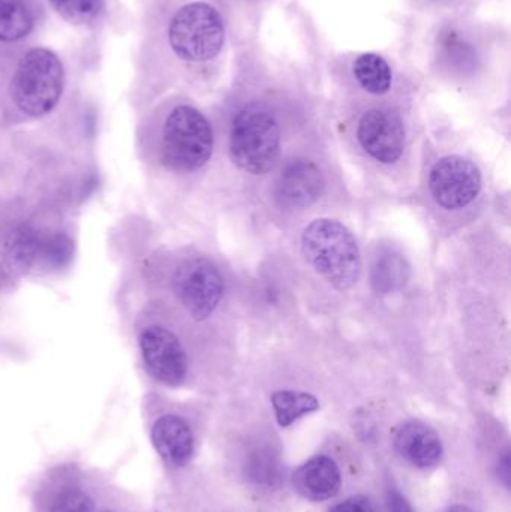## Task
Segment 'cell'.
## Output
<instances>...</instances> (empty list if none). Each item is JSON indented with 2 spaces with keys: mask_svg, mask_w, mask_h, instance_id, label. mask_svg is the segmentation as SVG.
I'll return each mask as SVG.
<instances>
[{
  "mask_svg": "<svg viewBox=\"0 0 511 512\" xmlns=\"http://www.w3.org/2000/svg\"><path fill=\"white\" fill-rule=\"evenodd\" d=\"M282 131L275 107L264 98L240 105L231 120L230 155L246 173L260 176L275 167L281 153Z\"/></svg>",
  "mask_w": 511,
  "mask_h": 512,
  "instance_id": "1",
  "label": "cell"
},
{
  "mask_svg": "<svg viewBox=\"0 0 511 512\" xmlns=\"http://www.w3.org/2000/svg\"><path fill=\"white\" fill-rule=\"evenodd\" d=\"M306 261L333 288L347 291L359 282L362 256L351 231L333 219H317L302 234Z\"/></svg>",
  "mask_w": 511,
  "mask_h": 512,
  "instance_id": "2",
  "label": "cell"
},
{
  "mask_svg": "<svg viewBox=\"0 0 511 512\" xmlns=\"http://www.w3.org/2000/svg\"><path fill=\"white\" fill-rule=\"evenodd\" d=\"M177 59L189 65H215L224 54L227 30L218 9L195 0L177 9L168 27Z\"/></svg>",
  "mask_w": 511,
  "mask_h": 512,
  "instance_id": "3",
  "label": "cell"
},
{
  "mask_svg": "<svg viewBox=\"0 0 511 512\" xmlns=\"http://www.w3.org/2000/svg\"><path fill=\"white\" fill-rule=\"evenodd\" d=\"M213 141L212 126L200 110L176 105L162 128V158L171 170L191 173L209 162Z\"/></svg>",
  "mask_w": 511,
  "mask_h": 512,
  "instance_id": "4",
  "label": "cell"
},
{
  "mask_svg": "<svg viewBox=\"0 0 511 512\" xmlns=\"http://www.w3.org/2000/svg\"><path fill=\"white\" fill-rule=\"evenodd\" d=\"M65 86L59 57L47 48L24 54L12 78L11 93L18 110L41 117L54 110Z\"/></svg>",
  "mask_w": 511,
  "mask_h": 512,
  "instance_id": "5",
  "label": "cell"
},
{
  "mask_svg": "<svg viewBox=\"0 0 511 512\" xmlns=\"http://www.w3.org/2000/svg\"><path fill=\"white\" fill-rule=\"evenodd\" d=\"M173 285L180 303L197 321L209 318L224 294L221 273L204 258L183 262L174 273Z\"/></svg>",
  "mask_w": 511,
  "mask_h": 512,
  "instance_id": "6",
  "label": "cell"
},
{
  "mask_svg": "<svg viewBox=\"0 0 511 512\" xmlns=\"http://www.w3.org/2000/svg\"><path fill=\"white\" fill-rule=\"evenodd\" d=\"M429 189L438 206L461 210L470 206L482 189L479 167L462 156H446L432 167Z\"/></svg>",
  "mask_w": 511,
  "mask_h": 512,
  "instance_id": "7",
  "label": "cell"
},
{
  "mask_svg": "<svg viewBox=\"0 0 511 512\" xmlns=\"http://www.w3.org/2000/svg\"><path fill=\"white\" fill-rule=\"evenodd\" d=\"M360 146L375 161L395 164L405 147V125L402 114L390 105L368 108L357 125Z\"/></svg>",
  "mask_w": 511,
  "mask_h": 512,
  "instance_id": "8",
  "label": "cell"
},
{
  "mask_svg": "<svg viewBox=\"0 0 511 512\" xmlns=\"http://www.w3.org/2000/svg\"><path fill=\"white\" fill-rule=\"evenodd\" d=\"M147 372L161 384L177 387L188 375V357L180 340L167 328L152 325L140 334Z\"/></svg>",
  "mask_w": 511,
  "mask_h": 512,
  "instance_id": "9",
  "label": "cell"
},
{
  "mask_svg": "<svg viewBox=\"0 0 511 512\" xmlns=\"http://www.w3.org/2000/svg\"><path fill=\"white\" fill-rule=\"evenodd\" d=\"M326 180L320 167L308 159L288 162L276 182L275 198L287 209H303L320 200Z\"/></svg>",
  "mask_w": 511,
  "mask_h": 512,
  "instance_id": "10",
  "label": "cell"
},
{
  "mask_svg": "<svg viewBox=\"0 0 511 512\" xmlns=\"http://www.w3.org/2000/svg\"><path fill=\"white\" fill-rule=\"evenodd\" d=\"M395 448L408 463L419 469L434 468L444 453L438 433L420 421H407L396 430Z\"/></svg>",
  "mask_w": 511,
  "mask_h": 512,
  "instance_id": "11",
  "label": "cell"
},
{
  "mask_svg": "<svg viewBox=\"0 0 511 512\" xmlns=\"http://www.w3.org/2000/svg\"><path fill=\"white\" fill-rule=\"evenodd\" d=\"M341 484L338 465L326 456L312 457L293 475L294 489L308 501L321 502L335 498L341 490Z\"/></svg>",
  "mask_w": 511,
  "mask_h": 512,
  "instance_id": "12",
  "label": "cell"
},
{
  "mask_svg": "<svg viewBox=\"0 0 511 512\" xmlns=\"http://www.w3.org/2000/svg\"><path fill=\"white\" fill-rule=\"evenodd\" d=\"M152 442L159 456L171 466H183L194 454L191 427L177 415H164L152 429Z\"/></svg>",
  "mask_w": 511,
  "mask_h": 512,
  "instance_id": "13",
  "label": "cell"
},
{
  "mask_svg": "<svg viewBox=\"0 0 511 512\" xmlns=\"http://www.w3.org/2000/svg\"><path fill=\"white\" fill-rule=\"evenodd\" d=\"M351 80L362 92L371 96H386L395 86V71L380 54H357L348 63Z\"/></svg>",
  "mask_w": 511,
  "mask_h": 512,
  "instance_id": "14",
  "label": "cell"
},
{
  "mask_svg": "<svg viewBox=\"0 0 511 512\" xmlns=\"http://www.w3.org/2000/svg\"><path fill=\"white\" fill-rule=\"evenodd\" d=\"M410 265L407 259L395 251H384L375 258L371 270L372 288L378 294H390L407 285Z\"/></svg>",
  "mask_w": 511,
  "mask_h": 512,
  "instance_id": "15",
  "label": "cell"
},
{
  "mask_svg": "<svg viewBox=\"0 0 511 512\" xmlns=\"http://www.w3.org/2000/svg\"><path fill=\"white\" fill-rule=\"evenodd\" d=\"M276 421L281 427H290L305 415L320 409L317 397L305 391L281 390L272 394Z\"/></svg>",
  "mask_w": 511,
  "mask_h": 512,
  "instance_id": "16",
  "label": "cell"
},
{
  "mask_svg": "<svg viewBox=\"0 0 511 512\" xmlns=\"http://www.w3.org/2000/svg\"><path fill=\"white\" fill-rule=\"evenodd\" d=\"M245 474L257 486L276 487L282 478L281 459L272 448H254L246 457Z\"/></svg>",
  "mask_w": 511,
  "mask_h": 512,
  "instance_id": "17",
  "label": "cell"
},
{
  "mask_svg": "<svg viewBox=\"0 0 511 512\" xmlns=\"http://www.w3.org/2000/svg\"><path fill=\"white\" fill-rule=\"evenodd\" d=\"M32 27V12L24 0H0V41H20Z\"/></svg>",
  "mask_w": 511,
  "mask_h": 512,
  "instance_id": "18",
  "label": "cell"
},
{
  "mask_svg": "<svg viewBox=\"0 0 511 512\" xmlns=\"http://www.w3.org/2000/svg\"><path fill=\"white\" fill-rule=\"evenodd\" d=\"M41 234L29 227L17 228L6 242V254L18 268H27L38 259Z\"/></svg>",
  "mask_w": 511,
  "mask_h": 512,
  "instance_id": "19",
  "label": "cell"
},
{
  "mask_svg": "<svg viewBox=\"0 0 511 512\" xmlns=\"http://www.w3.org/2000/svg\"><path fill=\"white\" fill-rule=\"evenodd\" d=\"M74 256V243L65 234L41 236L38 259H42L50 267H65Z\"/></svg>",
  "mask_w": 511,
  "mask_h": 512,
  "instance_id": "20",
  "label": "cell"
},
{
  "mask_svg": "<svg viewBox=\"0 0 511 512\" xmlns=\"http://www.w3.org/2000/svg\"><path fill=\"white\" fill-rule=\"evenodd\" d=\"M441 51L444 53V63L446 65H476V53L471 50L473 45L459 36V33L449 32L446 39L441 42Z\"/></svg>",
  "mask_w": 511,
  "mask_h": 512,
  "instance_id": "21",
  "label": "cell"
},
{
  "mask_svg": "<svg viewBox=\"0 0 511 512\" xmlns=\"http://www.w3.org/2000/svg\"><path fill=\"white\" fill-rule=\"evenodd\" d=\"M57 12L72 24L89 23L98 12V0H50Z\"/></svg>",
  "mask_w": 511,
  "mask_h": 512,
  "instance_id": "22",
  "label": "cell"
},
{
  "mask_svg": "<svg viewBox=\"0 0 511 512\" xmlns=\"http://www.w3.org/2000/svg\"><path fill=\"white\" fill-rule=\"evenodd\" d=\"M50 512H93V502L81 490H65L54 499Z\"/></svg>",
  "mask_w": 511,
  "mask_h": 512,
  "instance_id": "23",
  "label": "cell"
},
{
  "mask_svg": "<svg viewBox=\"0 0 511 512\" xmlns=\"http://www.w3.org/2000/svg\"><path fill=\"white\" fill-rule=\"evenodd\" d=\"M329 512H374V507L365 496H353L335 505Z\"/></svg>",
  "mask_w": 511,
  "mask_h": 512,
  "instance_id": "24",
  "label": "cell"
},
{
  "mask_svg": "<svg viewBox=\"0 0 511 512\" xmlns=\"http://www.w3.org/2000/svg\"><path fill=\"white\" fill-rule=\"evenodd\" d=\"M386 501L389 512H414L410 502H408L407 498H405L402 493H399L398 490H389V492H387Z\"/></svg>",
  "mask_w": 511,
  "mask_h": 512,
  "instance_id": "25",
  "label": "cell"
},
{
  "mask_svg": "<svg viewBox=\"0 0 511 512\" xmlns=\"http://www.w3.org/2000/svg\"><path fill=\"white\" fill-rule=\"evenodd\" d=\"M497 472L504 486L509 489L511 483V459L509 451H506V453L501 456L500 462H498Z\"/></svg>",
  "mask_w": 511,
  "mask_h": 512,
  "instance_id": "26",
  "label": "cell"
},
{
  "mask_svg": "<svg viewBox=\"0 0 511 512\" xmlns=\"http://www.w3.org/2000/svg\"><path fill=\"white\" fill-rule=\"evenodd\" d=\"M447 512H473L470 508L465 507V505H455V507L450 508Z\"/></svg>",
  "mask_w": 511,
  "mask_h": 512,
  "instance_id": "27",
  "label": "cell"
}]
</instances>
